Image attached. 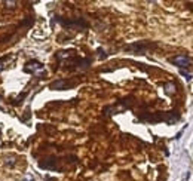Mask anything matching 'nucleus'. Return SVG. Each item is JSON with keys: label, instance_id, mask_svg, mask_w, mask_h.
<instances>
[{"label": "nucleus", "instance_id": "ddd939ff", "mask_svg": "<svg viewBox=\"0 0 193 181\" xmlns=\"http://www.w3.org/2000/svg\"><path fill=\"white\" fill-rule=\"evenodd\" d=\"M0 101H2V95H0Z\"/></svg>", "mask_w": 193, "mask_h": 181}, {"label": "nucleus", "instance_id": "9d476101", "mask_svg": "<svg viewBox=\"0 0 193 181\" xmlns=\"http://www.w3.org/2000/svg\"><path fill=\"white\" fill-rule=\"evenodd\" d=\"M15 5H17L15 2H5V6H8V8H10V9L15 8Z\"/></svg>", "mask_w": 193, "mask_h": 181}, {"label": "nucleus", "instance_id": "0eeeda50", "mask_svg": "<svg viewBox=\"0 0 193 181\" xmlns=\"http://www.w3.org/2000/svg\"><path fill=\"white\" fill-rule=\"evenodd\" d=\"M10 59H12V55H10V54H8V55H5V57L0 58V71H3V68H5V66H6V62L10 61Z\"/></svg>", "mask_w": 193, "mask_h": 181}, {"label": "nucleus", "instance_id": "1a4fd4ad", "mask_svg": "<svg viewBox=\"0 0 193 181\" xmlns=\"http://www.w3.org/2000/svg\"><path fill=\"white\" fill-rule=\"evenodd\" d=\"M24 181H36V178L33 177V175H30V174H27L24 177Z\"/></svg>", "mask_w": 193, "mask_h": 181}, {"label": "nucleus", "instance_id": "9b49d317", "mask_svg": "<svg viewBox=\"0 0 193 181\" xmlns=\"http://www.w3.org/2000/svg\"><path fill=\"white\" fill-rule=\"evenodd\" d=\"M181 74H183V76L186 77V79H187V80H192V77H193V76H192L190 73H184L183 70H181Z\"/></svg>", "mask_w": 193, "mask_h": 181}, {"label": "nucleus", "instance_id": "f03ea898", "mask_svg": "<svg viewBox=\"0 0 193 181\" xmlns=\"http://www.w3.org/2000/svg\"><path fill=\"white\" fill-rule=\"evenodd\" d=\"M156 45L154 43H150V42H135V43H132V45H128V46H125L123 49L125 50H131V52H134V54H137V55H141V54H146L149 49H151V48H154Z\"/></svg>", "mask_w": 193, "mask_h": 181}, {"label": "nucleus", "instance_id": "f257e3e1", "mask_svg": "<svg viewBox=\"0 0 193 181\" xmlns=\"http://www.w3.org/2000/svg\"><path fill=\"white\" fill-rule=\"evenodd\" d=\"M57 21L66 28H70V30H83V28H88L89 24L83 19V18H73V19H67V18H61V17H57Z\"/></svg>", "mask_w": 193, "mask_h": 181}, {"label": "nucleus", "instance_id": "6e6552de", "mask_svg": "<svg viewBox=\"0 0 193 181\" xmlns=\"http://www.w3.org/2000/svg\"><path fill=\"white\" fill-rule=\"evenodd\" d=\"M14 159H15L14 156H10V158H8V162H5V163H8V166H14V163H15Z\"/></svg>", "mask_w": 193, "mask_h": 181}, {"label": "nucleus", "instance_id": "20e7f679", "mask_svg": "<svg viewBox=\"0 0 193 181\" xmlns=\"http://www.w3.org/2000/svg\"><path fill=\"white\" fill-rule=\"evenodd\" d=\"M43 64L37 59H30L25 62V67H24V71L25 73H30V74H37L39 71H43Z\"/></svg>", "mask_w": 193, "mask_h": 181}, {"label": "nucleus", "instance_id": "39448f33", "mask_svg": "<svg viewBox=\"0 0 193 181\" xmlns=\"http://www.w3.org/2000/svg\"><path fill=\"white\" fill-rule=\"evenodd\" d=\"M169 61L174 64V66L180 67V68H186V67H189L190 64H192V59H190L189 57H186V55H177V57H172Z\"/></svg>", "mask_w": 193, "mask_h": 181}, {"label": "nucleus", "instance_id": "7ed1b4c3", "mask_svg": "<svg viewBox=\"0 0 193 181\" xmlns=\"http://www.w3.org/2000/svg\"><path fill=\"white\" fill-rule=\"evenodd\" d=\"M74 85H76V82H71L68 79H58L50 83L49 88L52 91H64V89H71Z\"/></svg>", "mask_w": 193, "mask_h": 181}, {"label": "nucleus", "instance_id": "423d86ee", "mask_svg": "<svg viewBox=\"0 0 193 181\" xmlns=\"http://www.w3.org/2000/svg\"><path fill=\"white\" fill-rule=\"evenodd\" d=\"M57 159L55 158H49V159H45V160H42L40 163H39V166L40 168H43V169H49V171H59L61 168L57 165Z\"/></svg>", "mask_w": 193, "mask_h": 181}, {"label": "nucleus", "instance_id": "f8f14e48", "mask_svg": "<svg viewBox=\"0 0 193 181\" xmlns=\"http://www.w3.org/2000/svg\"><path fill=\"white\" fill-rule=\"evenodd\" d=\"M98 54H100V57H101V58H106V55H104V50H102V49H98Z\"/></svg>", "mask_w": 193, "mask_h": 181}]
</instances>
